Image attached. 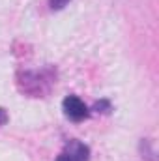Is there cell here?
I'll use <instances>...</instances> for the list:
<instances>
[{"instance_id": "obj_1", "label": "cell", "mask_w": 159, "mask_h": 161, "mask_svg": "<svg viewBox=\"0 0 159 161\" xmlns=\"http://www.w3.org/2000/svg\"><path fill=\"white\" fill-rule=\"evenodd\" d=\"M62 107H64V113H66V116L69 118V120H75V122H80L84 120V118H88V107L84 105V101L77 97V96H68L66 99H64V103H62Z\"/></svg>"}, {"instance_id": "obj_2", "label": "cell", "mask_w": 159, "mask_h": 161, "mask_svg": "<svg viewBox=\"0 0 159 161\" xmlns=\"http://www.w3.org/2000/svg\"><path fill=\"white\" fill-rule=\"evenodd\" d=\"M68 2H69V0H49V6H51V9L58 11V9H62L64 6H68Z\"/></svg>"}, {"instance_id": "obj_3", "label": "cell", "mask_w": 159, "mask_h": 161, "mask_svg": "<svg viewBox=\"0 0 159 161\" xmlns=\"http://www.w3.org/2000/svg\"><path fill=\"white\" fill-rule=\"evenodd\" d=\"M56 161H79V159H77V156H75V154L69 150V152H64V154H60Z\"/></svg>"}, {"instance_id": "obj_4", "label": "cell", "mask_w": 159, "mask_h": 161, "mask_svg": "<svg viewBox=\"0 0 159 161\" xmlns=\"http://www.w3.org/2000/svg\"><path fill=\"white\" fill-rule=\"evenodd\" d=\"M96 109L101 111V113H107V111H111V103L109 101H97L96 103Z\"/></svg>"}, {"instance_id": "obj_5", "label": "cell", "mask_w": 159, "mask_h": 161, "mask_svg": "<svg viewBox=\"0 0 159 161\" xmlns=\"http://www.w3.org/2000/svg\"><path fill=\"white\" fill-rule=\"evenodd\" d=\"M6 122H8V114H6L4 109H0V125H4Z\"/></svg>"}]
</instances>
